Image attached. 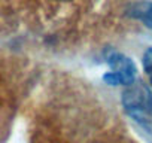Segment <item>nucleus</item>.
<instances>
[{"label": "nucleus", "mask_w": 152, "mask_h": 143, "mask_svg": "<svg viewBox=\"0 0 152 143\" xmlns=\"http://www.w3.org/2000/svg\"><path fill=\"white\" fill-rule=\"evenodd\" d=\"M122 107L125 113L148 134L152 136V91L139 81H134L122 93Z\"/></svg>", "instance_id": "f257e3e1"}, {"label": "nucleus", "mask_w": 152, "mask_h": 143, "mask_svg": "<svg viewBox=\"0 0 152 143\" xmlns=\"http://www.w3.org/2000/svg\"><path fill=\"white\" fill-rule=\"evenodd\" d=\"M143 69L149 78V82L152 85V48H148L143 55Z\"/></svg>", "instance_id": "20e7f679"}, {"label": "nucleus", "mask_w": 152, "mask_h": 143, "mask_svg": "<svg viewBox=\"0 0 152 143\" xmlns=\"http://www.w3.org/2000/svg\"><path fill=\"white\" fill-rule=\"evenodd\" d=\"M106 63L110 67V72L103 76L106 84L128 87L136 81V66L124 54L116 51H106Z\"/></svg>", "instance_id": "f03ea898"}, {"label": "nucleus", "mask_w": 152, "mask_h": 143, "mask_svg": "<svg viewBox=\"0 0 152 143\" xmlns=\"http://www.w3.org/2000/svg\"><path fill=\"white\" fill-rule=\"evenodd\" d=\"M125 15L143 23L145 27L152 30V2H148V0L134 2L127 8Z\"/></svg>", "instance_id": "7ed1b4c3"}]
</instances>
